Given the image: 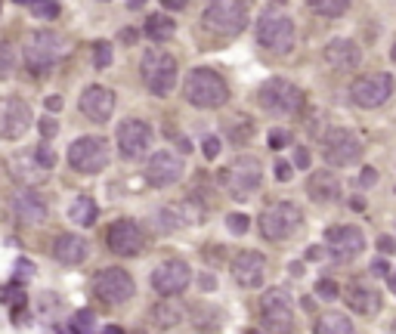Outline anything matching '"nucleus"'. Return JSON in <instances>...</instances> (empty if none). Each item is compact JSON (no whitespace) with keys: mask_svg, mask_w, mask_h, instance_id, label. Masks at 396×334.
I'll return each mask as SVG.
<instances>
[{"mask_svg":"<svg viewBox=\"0 0 396 334\" xmlns=\"http://www.w3.org/2000/svg\"><path fill=\"white\" fill-rule=\"evenodd\" d=\"M372 272H375V276H390V263H387V257H378V260H372Z\"/></svg>","mask_w":396,"mask_h":334,"instance_id":"49530a36","label":"nucleus"},{"mask_svg":"<svg viewBox=\"0 0 396 334\" xmlns=\"http://www.w3.org/2000/svg\"><path fill=\"white\" fill-rule=\"evenodd\" d=\"M390 288L396 291V272H393V276H390Z\"/></svg>","mask_w":396,"mask_h":334,"instance_id":"13d9d810","label":"nucleus"},{"mask_svg":"<svg viewBox=\"0 0 396 334\" xmlns=\"http://www.w3.org/2000/svg\"><path fill=\"white\" fill-rule=\"evenodd\" d=\"M307 195L319 204L334 201L341 195V179L334 177V170H316V174H310V179H307Z\"/></svg>","mask_w":396,"mask_h":334,"instance_id":"a878e982","label":"nucleus"},{"mask_svg":"<svg viewBox=\"0 0 396 334\" xmlns=\"http://www.w3.org/2000/svg\"><path fill=\"white\" fill-rule=\"evenodd\" d=\"M78 108H81V115H87L94 124H106L115 111V90L103 87V84H90V87L81 93Z\"/></svg>","mask_w":396,"mask_h":334,"instance_id":"a211bd4d","label":"nucleus"},{"mask_svg":"<svg viewBox=\"0 0 396 334\" xmlns=\"http://www.w3.org/2000/svg\"><path fill=\"white\" fill-rule=\"evenodd\" d=\"M13 213L25 226H38L47 220V201L35 189H19L13 195Z\"/></svg>","mask_w":396,"mask_h":334,"instance_id":"4be33fe9","label":"nucleus"},{"mask_svg":"<svg viewBox=\"0 0 396 334\" xmlns=\"http://www.w3.org/2000/svg\"><path fill=\"white\" fill-rule=\"evenodd\" d=\"M269 149H285V145L291 143V133L288 130H279V127H276V130H269Z\"/></svg>","mask_w":396,"mask_h":334,"instance_id":"79ce46f5","label":"nucleus"},{"mask_svg":"<svg viewBox=\"0 0 396 334\" xmlns=\"http://www.w3.org/2000/svg\"><path fill=\"white\" fill-rule=\"evenodd\" d=\"M226 226H230V233L242 235V233H248V217L245 213H230V217H226Z\"/></svg>","mask_w":396,"mask_h":334,"instance_id":"a19ab883","label":"nucleus"},{"mask_svg":"<svg viewBox=\"0 0 396 334\" xmlns=\"http://www.w3.org/2000/svg\"><path fill=\"white\" fill-rule=\"evenodd\" d=\"M257 40L269 53H288L294 47V22L282 13H266L257 22Z\"/></svg>","mask_w":396,"mask_h":334,"instance_id":"ddd939ff","label":"nucleus"},{"mask_svg":"<svg viewBox=\"0 0 396 334\" xmlns=\"http://www.w3.org/2000/svg\"><path fill=\"white\" fill-rule=\"evenodd\" d=\"M344 301H347L350 310L359 316H375L381 310V294H378L375 288L359 285V282H350V285L344 288Z\"/></svg>","mask_w":396,"mask_h":334,"instance_id":"393cba45","label":"nucleus"},{"mask_svg":"<svg viewBox=\"0 0 396 334\" xmlns=\"http://www.w3.org/2000/svg\"><path fill=\"white\" fill-rule=\"evenodd\" d=\"M47 108H50V111H59V108H62V99H59V96H50V99H47Z\"/></svg>","mask_w":396,"mask_h":334,"instance_id":"864d4df0","label":"nucleus"},{"mask_svg":"<svg viewBox=\"0 0 396 334\" xmlns=\"http://www.w3.org/2000/svg\"><path fill=\"white\" fill-rule=\"evenodd\" d=\"M310 10L319 13V16H328V19H338V16L347 13L350 0H307Z\"/></svg>","mask_w":396,"mask_h":334,"instance_id":"473e14b6","label":"nucleus"},{"mask_svg":"<svg viewBox=\"0 0 396 334\" xmlns=\"http://www.w3.org/2000/svg\"><path fill=\"white\" fill-rule=\"evenodd\" d=\"M118 149H121L124 158H140L149 152L152 145V127L142 121V118H128V121L118 124Z\"/></svg>","mask_w":396,"mask_h":334,"instance_id":"2eb2a0df","label":"nucleus"},{"mask_svg":"<svg viewBox=\"0 0 396 334\" xmlns=\"http://www.w3.org/2000/svg\"><path fill=\"white\" fill-rule=\"evenodd\" d=\"M22 56H25V65H28L31 72L44 74L59 62V56H62V38L53 31L28 34V38H25V47H22Z\"/></svg>","mask_w":396,"mask_h":334,"instance_id":"39448f33","label":"nucleus"},{"mask_svg":"<svg viewBox=\"0 0 396 334\" xmlns=\"http://www.w3.org/2000/svg\"><path fill=\"white\" fill-rule=\"evenodd\" d=\"M31 10H35L38 19H56L59 16L56 0H31Z\"/></svg>","mask_w":396,"mask_h":334,"instance_id":"c9c22d12","label":"nucleus"},{"mask_svg":"<svg viewBox=\"0 0 396 334\" xmlns=\"http://www.w3.org/2000/svg\"><path fill=\"white\" fill-rule=\"evenodd\" d=\"M264 272H266V260L257 251H239L232 260V279L242 288H260L264 285Z\"/></svg>","mask_w":396,"mask_h":334,"instance_id":"aec40b11","label":"nucleus"},{"mask_svg":"<svg viewBox=\"0 0 396 334\" xmlns=\"http://www.w3.org/2000/svg\"><path fill=\"white\" fill-rule=\"evenodd\" d=\"M140 74L146 81L149 93L155 96H167L174 87H176V59L164 50H149L142 56V65H140Z\"/></svg>","mask_w":396,"mask_h":334,"instance_id":"20e7f679","label":"nucleus"},{"mask_svg":"<svg viewBox=\"0 0 396 334\" xmlns=\"http://www.w3.org/2000/svg\"><path fill=\"white\" fill-rule=\"evenodd\" d=\"M31 155H35V161L44 170H50L56 165V155H53V149H50V145H38V149H31Z\"/></svg>","mask_w":396,"mask_h":334,"instance_id":"58836bf2","label":"nucleus"},{"mask_svg":"<svg viewBox=\"0 0 396 334\" xmlns=\"http://www.w3.org/2000/svg\"><path fill=\"white\" fill-rule=\"evenodd\" d=\"M303 213L294 201H279L269 204V208L260 213V235L269 238V242H282V238H291L300 229Z\"/></svg>","mask_w":396,"mask_h":334,"instance_id":"423d86ee","label":"nucleus"},{"mask_svg":"<svg viewBox=\"0 0 396 334\" xmlns=\"http://www.w3.org/2000/svg\"><path fill=\"white\" fill-rule=\"evenodd\" d=\"M325 247H328V254H332L334 260L350 263L353 257H359L362 251H366V235H362L359 226H350V223H344V226H332L325 233Z\"/></svg>","mask_w":396,"mask_h":334,"instance_id":"4468645a","label":"nucleus"},{"mask_svg":"<svg viewBox=\"0 0 396 334\" xmlns=\"http://www.w3.org/2000/svg\"><path fill=\"white\" fill-rule=\"evenodd\" d=\"M322 59L332 68H338V72H350V68H356L362 62V50L347 38H334L325 44Z\"/></svg>","mask_w":396,"mask_h":334,"instance_id":"5701e85b","label":"nucleus"},{"mask_svg":"<svg viewBox=\"0 0 396 334\" xmlns=\"http://www.w3.org/2000/svg\"><path fill=\"white\" fill-rule=\"evenodd\" d=\"M162 6H164V10H183V6H186V0H162Z\"/></svg>","mask_w":396,"mask_h":334,"instance_id":"3c124183","label":"nucleus"},{"mask_svg":"<svg viewBox=\"0 0 396 334\" xmlns=\"http://www.w3.org/2000/svg\"><path fill=\"white\" fill-rule=\"evenodd\" d=\"M106 245H108V251L118 257H133L142 251L146 238H142V229L133 220H115L112 226L106 229Z\"/></svg>","mask_w":396,"mask_h":334,"instance_id":"dca6fc26","label":"nucleus"},{"mask_svg":"<svg viewBox=\"0 0 396 334\" xmlns=\"http://www.w3.org/2000/svg\"><path fill=\"white\" fill-rule=\"evenodd\" d=\"M69 165L78 174H99L108 165V143L103 136H81L69 145Z\"/></svg>","mask_w":396,"mask_h":334,"instance_id":"1a4fd4ad","label":"nucleus"},{"mask_svg":"<svg viewBox=\"0 0 396 334\" xmlns=\"http://www.w3.org/2000/svg\"><path fill=\"white\" fill-rule=\"evenodd\" d=\"M69 217H72V223H78V226H94L99 217V208L90 195H78L69 208Z\"/></svg>","mask_w":396,"mask_h":334,"instance_id":"cd10ccee","label":"nucleus"},{"mask_svg":"<svg viewBox=\"0 0 396 334\" xmlns=\"http://www.w3.org/2000/svg\"><path fill=\"white\" fill-rule=\"evenodd\" d=\"M13 177L16 179H22V183H40V179L47 177V170L38 165L35 161V155H31V152H25V155H19L13 161Z\"/></svg>","mask_w":396,"mask_h":334,"instance_id":"bb28decb","label":"nucleus"},{"mask_svg":"<svg viewBox=\"0 0 396 334\" xmlns=\"http://www.w3.org/2000/svg\"><path fill=\"white\" fill-rule=\"evenodd\" d=\"M146 34H149V40H158V44H162V40H171L176 34V25L171 16L158 13V16H149L146 19Z\"/></svg>","mask_w":396,"mask_h":334,"instance_id":"2f4dec72","label":"nucleus"},{"mask_svg":"<svg viewBox=\"0 0 396 334\" xmlns=\"http://www.w3.org/2000/svg\"><path fill=\"white\" fill-rule=\"evenodd\" d=\"M316 297H322V301H334V297H338V282H332V279L316 282Z\"/></svg>","mask_w":396,"mask_h":334,"instance_id":"ea45409f","label":"nucleus"},{"mask_svg":"<svg viewBox=\"0 0 396 334\" xmlns=\"http://www.w3.org/2000/svg\"><path fill=\"white\" fill-rule=\"evenodd\" d=\"M128 4H130V6H142V4H146V0H128Z\"/></svg>","mask_w":396,"mask_h":334,"instance_id":"4d7b16f0","label":"nucleus"},{"mask_svg":"<svg viewBox=\"0 0 396 334\" xmlns=\"http://www.w3.org/2000/svg\"><path fill=\"white\" fill-rule=\"evenodd\" d=\"M257 102L264 111H269V115H298V111L307 106V96H303V90L298 84H291L285 78H269L260 84Z\"/></svg>","mask_w":396,"mask_h":334,"instance_id":"f03ea898","label":"nucleus"},{"mask_svg":"<svg viewBox=\"0 0 396 334\" xmlns=\"http://www.w3.org/2000/svg\"><path fill=\"white\" fill-rule=\"evenodd\" d=\"M87 254H90L87 238L72 235V233L56 235V242H53V257H56L59 263H65V267H78V263H84V257H87Z\"/></svg>","mask_w":396,"mask_h":334,"instance_id":"b1692460","label":"nucleus"},{"mask_svg":"<svg viewBox=\"0 0 396 334\" xmlns=\"http://www.w3.org/2000/svg\"><path fill=\"white\" fill-rule=\"evenodd\" d=\"M362 155V140L347 127H334L322 140V158L332 167H347Z\"/></svg>","mask_w":396,"mask_h":334,"instance_id":"9b49d317","label":"nucleus"},{"mask_svg":"<svg viewBox=\"0 0 396 334\" xmlns=\"http://www.w3.org/2000/svg\"><path fill=\"white\" fill-rule=\"evenodd\" d=\"M69 328H72V331H94V328H96L94 313H90V310H78V313H74V319H72Z\"/></svg>","mask_w":396,"mask_h":334,"instance_id":"e433bc0d","label":"nucleus"},{"mask_svg":"<svg viewBox=\"0 0 396 334\" xmlns=\"http://www.w3.org/2000/svg\"><path fill=\"white\" fill-rule=\"evenodd\" d=\"M205 25L217 34H239L248 25L245 0H210L205 10Z\"/></svg>","mask_w":396,"mask_h":334,"instance_id":"0eeeda50","label":"nucleus"},{"mask_svg":"<svg viewBox=\"0 0 396 334\" xmlns=\"http://www.w3.org/2000/svg\"><path fill=\"white\" fill-rule=\"evenodd\" d=\"M294 313V297L288 288H266L260 294V319L269 331H288Z\"/></svg>","mask_w":396,"mask_h":334,"instance_id":"9d476101","label":"nucleus"},{"mask_svg":"<svg viewBox=\"0 0 396 334\" xmlns=\"http://www.w3.org/2000/svg\"><path fill=\"white\" fill-rule=\"evenodd\" d=\"M350 204H353V208H356V211H362V208H366V201H362V199H359V195H356V199H353Z\"/></svg>","mask_w":396,"mask_h":334,"instance_id":"6e6d98bb","label":"nucleus"},{"mask_svg":"<svg viewBox=\"0 0 396 334\" xmlns=\"http://www.w3.org/2000/svg\"><path fill=\"white\" fill-rule=\"evenodd\" d=\"M291 177H294V165H291V161H276V179H279V183H288Z\"/></svg>","mask_w":396,"mask_h":334,"instance_id":"c03bdc74","label":"nucleus"},{"mask_svg":"<svg viewBox=\"0 0 396 334\" xmlns=\"http://www.w3.org/2000/svg\"><path fill=\"white\" fill-rule=\"evenodd\" d=\"M31 127V108L22 99H4L0 102V136L4 140H19Z\"/></svg>","mask_w":396,"mask_h":334,"instance_id":"6ab92c4d","label":"nucleus"},{"mask_svg":"<svg viewBox=\"0 0 396 334\" xmlns=\"http://www.w3.org/2000/svg\"><path fill=\"white\" fill-rule=\"evenodd\" d=\"M223 183L235 201H248L264 183V167H260V161L254 155H239L223 170Z\"/></svg>","mask_w":396,"mask_h":334,"instance_id":"7ed1b4c3","label":"nucleus"},{"mask_svg":"<svg viewBox=\"0 0 396 334\" xmlns=\"http://www.w3.org/2000/svg\"><path fill=\"white\" fill-rule=\"evenodd\" d=\"M316 334H353V322L344 313H322L316 322Z\"/></svg>","mask_w":396,"mask_h":334,"instance_id":"c756f323","label":"nucleus"},{"mask_svg":"<svg viewBox=\"0 0 396 334\" xmlns=\"http://www.w3.org/2000/svg\"><path fill=\"white\" fill-rule=\"evenodd\" d=\"M13 4H31V0H13Z\"/></svg>","mask_w":396,"mask_h":334,"instance_id":"bf43d9fd","label":"nucleus"},{"mask_svg":"<svg viewBox=\"0 0 396 334\" xmlns=\"http://www.w3.org/2000/svg\"><path fill=\"white\" fill-rule=\"evenodd\" d=\"M390 96H393V74H387V72H368L353 81V87H350V99L359 108H378Z\"/></svg>","mask_w":396,"mask_h":334,"instance_id":"6e6552de","label":"nucleus"},{"mask_svg":"<svg viewBox=\"0 0 396 334\" xmlns=\"http://www.w3.org/2000/svg\"><path fill=\"white\" fill-rule=\"evenodd\" d=\"M378 251H381V254H393L396 251V242H393L390 235H381V238H378Z\"/></svg>","mask_w":396,"mask_h":334,"instance_id":"de8ad7c7","label":"nucleus"},{"mask_svg":"<svg viewBox=\"0 0 396 334\" xmlns=\"http://www.w3.org/2000/svg\"><path fill=\"white\" fill-rule=\"evenodd\" d=\"M223 130L232 143H248L254 136V121L248 115H235V118H226L223 121Z\"/></svg>","mask_w":396,"mask_h":334,"instance_id":"7c9ffc66","label":"nucleus"},{"mask_svg":"<svg viewBox=\"0 0 396 334\" xmlns=\"http://www.w3.org/2000/svg\"><path fill=\"white\" fill-rule=\"evenodd\" d=\"M133 291H137V285H133L130 272H124L121 267L99 269L96 279H94V294H96L103 304H108V306L128 304L130 297H133Z\"/></svg>","mask_w":396,"mask_h":334,"instance_id":"f8f14e48","label":"nucleus"},{"mask_svg":"<svg viewBox=\"0 0 396 334\" xmlns=\"http://www.w3.org/2000/svg\"><path fill=\"white\" fill-rule=\"evenodd\" d=\"M40 133H44V140H50V136L56 133V121H53V118H44V121H40Z\"/></svg>","mask_w":396,"mask_h":334,"instance_id":"09e8293b","label":"nucleus"},{"mask_svg":"<svg viewBox=\"0 0 396 334\" xmlns=\"http://www.w3.org/2000/svg\"><path fill=\"white\" fill-rule=\"evenodd\" d=\"M201 288H205V291H214V288H217L214 276H201Z\"/></svg>","mask_w":396,"mask_h":334,"instance_id":"603ef678","label":"nucleus"},{"mask_svg":"<svg viewBox=\"0 0 396 334\" xmlns=\"http://www.w3.org/2000/svg\"><path fill=\"white\" fill-rule=\"evenodd\" d=\"M183 177V161L174 155V152H155V155L149 158V165H146V179L152 186H171L176 183V179Z\"/></svg>","mask_w":396,"mask_h":334,"instance_id":"412c9836","label":"nucleus"},{"mask_svg":"<svg viewBox=\"0 0 396 334\" xmlns=\"http://www.w3.org/2000/svg\"><path fill=\"white\" fill-rule=\"evenodd\" d=\"M294 167H303V170H310V149H294V161H291Z\"/></svg>","mask_w":396,"mask_h":334,"instance_id":"a18cd8bd","label":"nucleus"},{"mask_svg":"<svg viewBox=\"0 0 396 334\" xmlns=\"http://www.w3.org/2000/svg\"><path fill=\"white\" fill-rule=\"evenodd\" d=\"M183 93L198 108H220L230 99V87L214 68H192L183 84Z\"/></svg>","mask_w":396,"mask_h":334,"instance_id":"f257e3e1","label":"nucleus"},{"mask_svg":"<svg viewBox=\"0 0 396 334\" xmlns=\"http://www.w3.org/2000/svg\"><path fill=\"white\" fill-rule=\"evenodd\" d=\"M189 282H192V269H189V263H183V260H167L152 272V288L162 297L183 294V291L189 288Z\"/></svg>","mask_w":396,"mask_h":334,"instance_id":"f3484780","label":"nucleus"},{"mask_svg":"<svg viewBox=\"0 0 396 334\" xmlns=\"http://www.w3.org/2000/svg\"><path fill=\"white\" fill-rule=\"evenodd\" d=\"M0 301L10 306V310H22V306L28 304V294H25V288L19 285V282H13V285L0 288Z\"/></svg>","mask_w":396,"mask_h":334,"instance_id":"72a5a7b5","label":"nucleus"},{"mask_svg":"<svg viewBox=\"0 0 396 334\" xmlns=\"http://www.w3.org/2000/svg\"><path fill=\"white\" fill-rule=\"evenodd\" d=\"M393 62H396V44H393Z\"/></svg>","mask_w":396,"mask_h":334,"instance_id":"052dcab7","label":"nucleus"},{"mask_svg":"<svg viewBox=\"0 0 396 334\" xmlns=\"http://www.w3.org/2000/svg\"><path fill=\"white\" fill-rule=\"evenodd\" d=\"M183 319V306L174 304L171 297H164L162 304L152 306V322L158 325V328H174V325H180Z\"/></svg>","mask_w":396,"mask_h":334,"instance_id":"c85d7f7f","label":"nucleus"},{"mask_svg":"<svg viewBox=\"0 0 396 334\" xmlns=\"http://www.w3.org/2000/svg\"><path fill=\"white\" fill-rule=\"evenodd\" d=\"M375 177H378L375 170H372V167H366V170H362V177H359V183H362V186H372V183H375Z\"/></svg>","mask_w":396,"mask_h":334,"instance_id":"8fccbe9b","label":"nucleus"},{"mask_svg":"<svg viewBox=\"0 0 396 334\" xmlns=\"http://www.w3.org/2000/svg\"><path fill=\"white\" fill-rule=\"evenodd\" d=\"M307 257H310V260H319V257H322V247H310Z\"/></svg>","mask_w":396,"mask_h":334,"instance_id":"5fc2aeb1","label":"nucleus"},{"mask_svg":"<svg viewBox=\"0 0 396 334\" xmlns=\"http://www.w3.org/2000/svg\"><path fill=\"white\" fill-rule=\"evenodd\" d=\"M201 152H205L208 161H214L217 155H220V140H217V136H208V140L201 143Z\"/></svg>","mask_w":396,"mask_h":334,"instance_id":"37998d69","label":"nucleus"},{"mask_svg":"<svg viewBox=\"0 0 396 334\" xmlns=\"http://www.w3.org/2000/svg\"><path fill=\"white\" fill-rule=\"evenodd\" d=\"M112 44H108V40H96L94 44V65L96 68H108L112 65Z\"/></svg>","mask_w":396,"mask_h":334,"instance_id":"f704fd0d","label":"nucleus"},{"mask_svg":"<svg viewBox=\"0 0 396 334\" xmlns=\"http://www.w3.org/2000/svg\"><path fill=\"white\" fill-rule=\"evenodd\" d=\"M13 65H16L13 47H10V44H4V40H0V78H6V74L13 72Z\"/></svg>","mask_w":396,"mask_h":334,"instance_id":"4c0bfd02","label":"nucleus"}]
</instances>
